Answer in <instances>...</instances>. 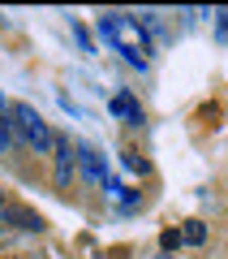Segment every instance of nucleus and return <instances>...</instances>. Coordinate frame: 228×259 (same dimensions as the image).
<instances>
[{"label":"nucleus","instance_id":"nucleus-1","mask_svg":"<svg viewBox=\"0 0 228 259\" xmlns=\"http://www.w3.org/2000/svg\"><path fill=\"white\" fill-rule=\"evenodd\" d=\"M99 35L108 39V44L117 48L129 65L146 69V52H151V44H146V35L138 30V18H125V13H103V18H99Z\"/></svg>","mask_w":228,"mask_h":259},{"label":"nucleus","instance_id":"nucleus-2","mask_svg":"<svg viewBox=\"0 0 228 259\" xmlns=\"http://www.w3.org/2000/svg\"><path fill=\"white\" fill-rule=\"evenodd\" d=\"M9 125H13V134H18V143H22V147H30L35 156H47V151L56 147V130L47 125L43 112H39L35 104H26V100H13Z\"/></svg>","mask_w":228,"mask_h":259},{"label":"nucleus","instance_id":"nucleus-3","mask_svg":"<svg viewBox=\"0 0 228 259\" xmlns=\"http://www.w3.org/2000/svg\"><path fill=\"white\" fill-rule=\"evenodd\" d=\"M78 173L91 186H103L108 182V160H103V151L91 147V143H78Z\"/></svg>","mask_w":228,"mask_h":259},{"label":"nucleus","instance_id":"nucleus-4","mask_svg":"<svg viewBox=\"0 0 228 259\" xmlns=\"http://www.w3.org/2000/svg\"><path fill=\"white\" fill-rule=\"evenodd\" d=\"M52 156H56V186H69L73 168H78V143H69V134H56Z\"/></svg>","mask_w":228,"mask_h":259},{"label":"nucleus","instance_id":"nucleus-5","mask_svg":"<svg viewBox=\"0 0 228 259\" xmlns=\"http://www.w3.org/2000/svg\"><path fill=\"white\" fill-rule=\"evenodd\" d=\"M108 112H112L117 121H125V125H142V108H138V100H134L129 91H117V95H112V100H108Z\"/></svg>","mask_w":228,"mask_h":259},{"label":"nucleus","instance_id":"nucleus-6","mask_svg":"<svg viewBox=\"0 0 228 259\" xmlns=\"http://www.w3.org/2000/svg\"><path fill=\"white\" fill-rule=\"evenodd\" d=\"M0 221H9L13 229H22V233H39V229H43V216L30 212V207H5Z\"/></svg>","mask_w":228,"mask_h":259},{"label":"nucleus","instance_id":"nucleus-7","mask_svg":"<svg viewBox=\"0 0 228 259\" xmlns=\"http://www.w3.org/2000/svg\"><path fill=\"white\" fill-rule=\"evenodd\" d=\"M13 147H18V134H13L9 117H0V156H5V151H13Z\"/></svg>","mask_w":228,"mask_h":259},{"label":"nucleus","instance_id":"nucleus-8","mask_svg":"<svg viewBox=\"0 0 228 259\" xmlns=\"http://www.w3.org/2000/svg\"><path fill=\"white\" fill-rule=\"evenodd\" d=\"M73 35H78V48H82L86 56H95V44H91V35H86V30L78 26V22H73Z\"/></svg>","mask_w":228,"mask_h":259},{"label":"nucleus","instance_id":"nucleus-9","mask_svg":"<svg viewBox=\"0 0 228 259\" xmlns=\"http://www.w3.org/2000/svg\"><path fill=\"white\" fill-rule=\"evenodd\" d=\"M9 108H13V100H5V91H0V117H9Z\"/></svg>","mask_w":228,"mask_h":259},{"label":"nucleus","instance_id":"nucleus-10","mask_svg":"<svg viewBox=\"0 0 228 259\" xmlns=\"http://www.w3.org/2000/svg\"><path fill=\"white\" fill-rule=\"evenodd\" d=\"M5 207H13V203H9V194H5V190H0V212H5Z\"/></svg>","mask_w":228,"mask_h":259}]
</instances>
